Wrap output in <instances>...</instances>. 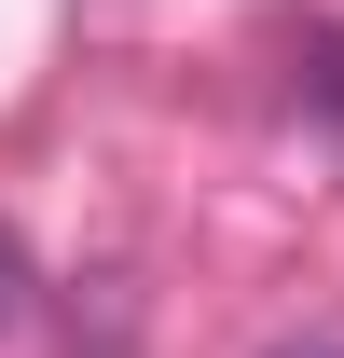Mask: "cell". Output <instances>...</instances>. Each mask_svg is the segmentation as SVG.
I'll return each mask as SVG.
<instances>
[{"instance_id": "obj_1", "label": "cell", "mask_w": 344, "mask_h": 358, "mask_svg": "<svg viewBox=\"0 0 344 358\" xmlns=\"http://www.w3.org/2000/svg\"><path fill=\"white\" fill-rule=\"evenodd\" d=\"M303 110L344 138V28H317V42H303Z\"/></svg>"}, {"instance_id": "obj_2", "label": "cell", "mask_w": 344, "mask_h": 358, "mask_svg": "<svg viewBox=\"0 0 344 358\" xmlns=\"http://www.w3.org/2000/svg\"><path fill=\"white\" fill-rule=\"evenodd\" d=\"M28 289H42V275H28V248H14V221H0V331L28 317Z\"/></svg>"}, {"instance_id": "obj_3", "label": "cell", "mask_w": 344, "mask_h": 358, "mask_svg": "<svg viewBox=\"0 0 344 358\" xmlns=\"http://www.w3.org/2000/svg\"><path fill=\"white\" fill-rule=\"evenodd\" d=\"M317 358H344V345H317Z\"/></svg>"}]
</instances>
